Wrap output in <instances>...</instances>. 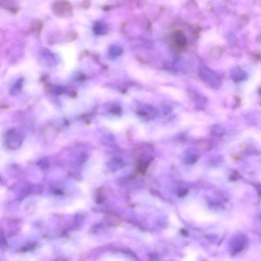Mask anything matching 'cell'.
I'll return each mask as SVG.
<instances>
[{
    "instance_id": "8992f818",
    "label": "cell",
    "mask_w": 261,
    "mask_h": 261,
    "mask_svg": "<svg viewBox=\"0 0 261 261\" xmlns=\"http://www.w3.org/2000/svg\"><path fill=\"white\" fill-rule=\"evenodd\" d=\"M57 261H65V260H57Z\"/></svg>"
},
{
    "instance_id": "3957f363",
    "label": "cell",
    "mask_w": 261,
    "mask_h": 261,
    "mask_svg": "<svg viewBox=\"0 0 261 261\" xmlns=\"http://www.w3.org/2000/svg\"><path fill=\"white\" fill-rule=\"evenodd\" d=\"M44 27V23L41 19L33 20L30 23L29 29L30 31L32 33H34L38 36L41 33L43 28Z\"/></svg>"
},
{
    "instance_id": "277c9868",
    "label": "cell",
    "mask_w": 261,
    "mask_h": 261,
    "mask_svg": "<svg viewBox=\"0 0 261 261\" xmlns=\"http://www.w3.org/2000/svg\"><path fill=\"white\" fill-rule=\"evenodd\" d=\"M78 33L75 30H70L65 33L64 37L68 42H72L78 38Z\"/></svg>"
},
{
    "instance_id": "5b68a950",
    "label": "cell",
    "mask_w": 261,
    "mask_h": 261,
    "mask_svg": "<svg viewBox=\"0 0 261 261\" xmlns=\"http://www.w3.org/2000/svg\"><path fill=\"white\" fill-rule=\"evenodd\" d=\"M80 5H81V7L83 9H84L85 10H87L90 7L91 1H84L81 2V3Z\"/></svg>"
},
{
    "instance_id": "6da1fadb",
    "label": "cell",
    "mask_w": 261,
    "mask_h": 261,
    "mask_svg": "<svg viewBox=\"0 0 261 261\" xmlns=\"http://www.w3.org/2000/svg\"><path fill=\"white\" fill-rule=\"evenodd\" d=\"M52 9L57 16L63 17L71 14L73 12L74 7L69 1H58L53 3Z\"/></svg>"
},
{
    "instance_id": "7a4b0ae2",
    "label": "cell",
    "mask_w": 261,
    "mask_h": 261,
    "mask_svg": "<svg viewBox=\"0 0 261 261\" xmlns=\"http://www.w3.org/2000/svg\"><path fill=\"white\" fill-rule=\"evenodd\" d=\"M1 6L9 12L13 14H17L21 9V7L19 5L14 1H1Z\"/></svg>"
}]
</instances>
